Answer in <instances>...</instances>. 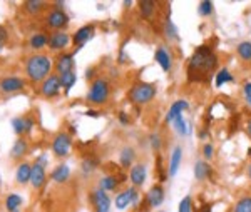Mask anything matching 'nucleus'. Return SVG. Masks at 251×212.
I'll use <instances>...</instances> for the list:
<instances>
[{
    "mask_svg": "<svg viewBox=\"0 0 251 212\" xmlns=\"http://www.w3.org/2000/svg\"><path fill=\"white\" fill-rule=\"evenodd\" d=\"M218 67V56L211 45H199L188 62V80L201 82L213 76Z\"/></svg>",
    "mask_w": 251,
    "mask_h": 212,
    "instance_id": "f257e3e1",
    "label": "nucleus"
},
{
    "mask_svg": "<svg viewBox=\"0 0 251 212\" xmlns=\"http://www.w3.org/2000/svg\"><path fill=\"white\" fill-rule=\"evenodd\" d=\"M50 70H52V60L44 54H34L25 60V74L32 82H44L50 76Z\"/></svg>",
    "mask_w": 251,
    "mask_h": 212,
    "instance_id": "f03ea898",
    "label": "nucleus"
},
{
    "mask_svg": "<svg viewBox=\"0 0 251 212\" xmlns=\"http://www.w3.org/2000/svg\"><path fill=\"white\" fill-rule=\"evenodd\" d=\"M156 85L154 84H147V82H137V84L132 85L129 89V100L136 105H144V104H149L152 99L156 97Z\"/></svg>",
    "mask_w": 251,
    "mask_h": 212,
    "instance_id": "7ed1b4c3",
    "label": "nucleus"
},
{
    "mask_svg": "<svg viewBox=\"0 0 251 212\" xmlns=\"http://www.w3.org/2000/svg\"><path fill=\"white\" fill-rule=\"evenodd\" d=\"M109 96H111V87H109L107 80H104V78H96L91 84V89H89L85 99L91 102V104H105Z\"/></svg>",
    "mask_w": 251,
    "mask_h": 212,
    "instance_id": "20e7f679",
    "label": "nucleus"
},
{
    "mask_svg": "<svg viewBox=\"0 0 251 212\" xmlns=\"http://www.w3.org/2000/svg\"><path fill=\"white\" fill-rule=\"evenodd\" d=\"M70 147H72V139L67 132H61L54 137L52 140V152L56 154L57 157H65L69 154Z\"/></svg>",
    "mask_w": 251,
    "mask_h": 212,
    "instance_id": "39448f33",
    "label": "nucleus"
},
{
    "mask_svg": "<svg viewBox=\"0 0 251 212\" xmlns=\"http://www.w3.org/2000/svg\"><path fill=\"white\" fill-rule=\"evenodd\" d=\"M61 89H62V85H61V78H59V76L50 74V76L42 82L41 94L44 97H47V99H52V97H56L61 94Z\"/></svg>",
    "mask_w": 251,
    "mask_h": 212,
    "instance_id": "423d86ee",
    "label": "nucleus"
},
{
    "mask_svg": "<svg viewBox=\"0 0 251 212\" xmlns=\"http://www.w3.org/2000/svg\"><path fill=\"white\" fill-rule=\"evenodd\" d=\"M47 25L56 30V32H59V30L65 29L69 25V15L61 9L50 10L49 15H47Z\"/></svg>",
    "mask_w": 251,
    "mask_h": 212,
    "instance_id": "0eeeda50",
    "label": "nucleus"
},
{
    "mask_svg": "<svg viewBox=\"0 0 251 212\" xmlns=\"http://www.w3.org/2000/svg\"><path fill=\"white\" fill-rule=\"evenodd\" d=\"M70 40H72V37H70L67 32L59 30V32H54L49 35V44L47 45H49L50 50H64L69 47Z\"/></svg>",
    "mask_w": 251,
    "mask_h": 212,
    "instance_id": "6e6552de",
    "label": "nucleus"
},
{
    "mask_svg": "<svg viewBox=\"0 0 251 212\" xmlns=\"http://www.w3.org/2000/svg\"><path fill=\"white\" fill-rule=\"evenodd\" d=\"M94 34H96V25H94V23H89V25H84L81 27V29H77L72 35V42L77 45V50H79L85 42L91 40Z\"/></svg>",
    "mask_w": 251,
    "mask_h": 212,
    "instance_id": "1a4fd4ad",
    "label": "nucleus"
},
{
    "mask_svg": "<svg viewBox=\"0 0 251 212\" xmlns=\"http://www.w3.org/2000/svg\"><path fill=\"white\" fill-rule=\"evenodd\" d=\"M91 202L96 212H109V207H111V199H109L107 192L103 189H97L96 192H92Z\"/></svg>",
    "mask_w": 251,
    "mask_h": 212,
    "instance_id": "9d476101",
    "label": "nucleus"
},
{
    "mask_svg": "<svg viewBox=\"0 0 251 212\" xmlns=\"http://www.w3.org/2000/svg\"><path fill=\"white\" fill-rule=\"evenodd\" d=\"M25 87V80L21 77H3L2 80H0V90H2L3 94H12V92H19V90H22Z\"/></svg>",
    "mask_w": 251,
    "mask_h": 212,
    "instance_id": "9b49d317",
    "label": "nucleus"
},
{
    "mask_svg": "<svg viewBox=\"0 0 251 212\" xmlns=\"http://www.w3.org/2000/svg\"><path fill=\"white\" fill-rule=\"evenodd\" d=\"M137 197H139V195H137L136 187H131V189H126L123 192H119V194H117V197H116V201H114V204H116V207L119 211H124L126 207L129 206V204L137 202Z\"/></svg>",
    "mask_w": 251,
    "mask_h": 212,
    "instance_id": "f8f14e48",
    "label": "nucleus"
},
{
    "mask_svg": "<svg viewBox=\"0 0 251 212\" xmlns=\"http://www.w3.org/2000/svg\"><path fill=\"white\" fill-rule=\"evenodd\" d=\"M164 187L161 186V184H156V186H152L151 189L147 191V194H146V201L149 204V207L151 209H156V207H159L161 204L164 202Z\"/></svg>",
    "mask_w": 251,
    "mask_h": 212,
    "instance_id": "ddd939ff",
    "label": "nucleus"
},
{
    "mask_svg": "<svg viewBox=\"0 0 251 212\" xmlns=\"http://www.w3.org/2000/svg\"><path fill=\"white\" fill-rule=\"evenodd\" d=\"M129 177H131V182H132V186H134V187L144 186V180H146V177H147L146 166H144V164H136V166H132Z\"/></svg>",
    "mask_w": 251,
    "mask_h": 212,
    "instance_id": "4468645a",
    "label": "nucleus"
},
{
    "mask_svg": "<svg viewBox=\"0 0 251 212\" xmlns=\"http://www.w3.org/2000/svg\"><path fill=\"white\" fill-rule=\"evenodd\" d=\"M47 175H45V169L42 166H39L37 162L32 164V174H30V184H32L34 189H41L45 184Z\"/></svg>",
    "mask_w": 251,
    "mask_h": 212,
    "instance_id": "2eb2a0df",
    "label": "nucleus"
},
{
    "mask_svg": "<svg viewBox=\"0 0 251 212\" xmlns=\"http://www.w3.org/2000/svg\"><path fill=\"white\" fill-rule=\"evenodd\" d=\"M181 160H183V149L174 147L171 152V159H169V167H167V175L169 177H174L179 171V166H181Z\"/></svg>",
    "mask_w": 251,
    "mask_h": 212,
    "instance_id": "dca6fc26",
    "label": "nucleus"
},
{
    "mask_svg": "<svg viewBox=\"0 0 251 212\" xmlns=\"http://www.w3.org/2000/svg\"><path fill=\"white\" fill-rule=\"evenodd\" d=\"M154 60L159 64V67L164 70V72H169L171 70V56L167 52L166 47H158L154 52Z\"/></svg>",
    "mask_w": 251,
    "mask_h": 212,
    "instance_id": "f3484780",
    "label": "nucleus"
},
{
    "mask_svg": "<svg viewBox=\"0 0 251 212\" xmlns=\"http://www.w3.org/2000/svg\"><path fill=\"white\" fill-rule=\"evenodd\" d=\"M56 69L59 76H61V74L74 72V56H70V54H62V56H59Z\"/></svg>",
    "mask_w": 251,
    "mask_h": 212,
    "instance_id": "a211bd4d",
    "label": "nucleus"
},
{
    "mask_svg": "<svg viewBox=\"0 0 251 212\" xmlns=\"http://www.w3.org/2000/svg\"><path fill=\"white\" fill-rule=\"evenodd\" d=\"M189 109V104H188L186 100H176L174 104L171 105V109L167 111L166 114V122H172V120L176 119V117H179V116H183V112L184 111H188Z\"/></svg>",
    "mask_w": 251,
    "mask_h": 212,
    "instance_id": "6ab92c4d",
    "label": "nucleus"
},
{
    "mask_svg": "<svg viewBox=\"0 0 251 212\" xmlns=\"http://www.w3.org/2000/svg\"><path fill=\"white\" fill-rule=\"evenodd\" d=\"M27 151H29V144H27V140L23 139V137H19L10 149V157L15 160H19L27 154Z\"/></svg>",
    "mask_w": 251,
    "mask_h": 212,
    "instance_id": "aec40b11",
    "label": "nucleus"
},
{
    "mask_svg": "<svg viewBox=\"0 0 251 212\" xmlns=\"http://www.w3.org/2000/svg\"><path fill=\"white\" fill-rule=\"evenodd\" d=\"M30 174H32V166L27 162H21L17 166V171H15V179H17L19 184H27L30 182Z\"/></svg>",
    "mask_w": 251,
    "mask_h": 212,
    "instance_id": "412c9836",
    "label": "nucleus"
},
{
    "mask_svg": "<svg viewBox=\"0 0 251 212\" xmlns=\"http://www.w3.org/2000/svg\"><path fill=\"white\" fill-rule=\"evenodd\" d=\"M69 175H70V169L69 166H65V164H61V166H57L50 172V179L56 180L59 184H64L65 180L69 179Z\"/></svg>",
    "mask_w": 251,
    "mask_h": 212,
    "instance_id": "4be33fe9",
    "label": "nucleus"
},
{
    "mask_svg": "<svg viewBox=\"0 0 251 212\" xmlns=\"http://www.w3.org/2000/svg\"><path fill=\"white\" fill-rule=\"evenodd\" d=\"M211 171H213V169L208 166V162H205V160H198V162L194 164V177L198 180L209 179Z\"/></svg>",
    "mask_w": 251,
    "mask_h": 212,
    "instance_id": "5701e85b",
    "label": "nucleus"
},
{
    "mask_svg": "<svg viewBox=\"0 0 251 212\" xmlns=\"http://www.w3.org/2000/svg\"><path fill=\"white\" fill-rule=\"evenodd\" d=\"M137 5H139L141 15H143L144 19H152V15L158 10V5H156V2H152V0H143V2H139Z\"/></svg>",
    "mask_w": 251,
    "mask_h": 212,
    "instance_id": "b1692460",
    "label": "nucleus"
},
{
    "mask_svg": "<svg viewBox=\"0 0 251 212\" xmlns=\"http://www.w3.org/2000/svg\"><path fill=\"white\" fill-rule=\"evenodd\" d=\"M121 180L116 177V175H104V177H101L99 180V189H103L105 192L109 191H114L117 186H119Z\"/></svg>",
    "mask_w": 251,
    "mask_h": 212,
    "instance_id": "393cba45",
    "label": "nucleus"
},
{
    "mask_svg": "<svg viewBox=\"0 0 251 212\" xmlns=\"http://www.w3.org/2000/svg\"><path fill=\"white\" fill-rule=\"evenodd\" d=\"M134 159H136V152H134V149H131V147H124V149H123V152H121V157H119L121 166H123L124 169H129V167H131V164L134 162Z\"/></svg>",
    "mask_w": 251,
    "mask_h": 212,
    "instance_id": "a878e982",
    "label": "nucleus"
},
{
    "mask_svg": "<svg viewBox=\"0 0 251 212\" xmlns=\"http://www.w3.org/2000/svg\"><path fill=\"white\" fill-rule=\"evenodd\" d=\"M29 44L30 47H32L34 50H41L42 47H45L47 44H49V37H47L45 34H34L32 37H30V40H29Z\"/></svg>",
    "mask_w": 251,
    "mask_h": 212,
    "instance_id": "bb28decb",
    "label": "nucleus"
},
{
    "mask_svg": "<svg viewBox=\"0 0 251 212\" xmlns=\"http://www.w3.org/2000/svg\"><path fill=\"white\" fill-rule=\"evenodd\" d=\"M59 78H61V85H62V87H64L65 94H67L69 90L74 87V84H76V82H77V76H76V72L61 74V76H59Z\"/></svg>",
    "mask_w": 251,
    "mask_h": 212,
    "instance_id": "cd10ccee",
    "label": "nucleus"
},
{
    "mask_svg": "<svg viewBox=\"0 0 251 212\" xmlns=\"http://www.w3.org/2000/svg\"><path fill=\"white\" fill-rule=\"evenodd\" d=\"M22 202H23V199L19 194H9L5 199V207L9 212H14V211H19V207L22 206Z\"/></svg>",
    "mask_w": 251,
    "mask_h": 212,
    "instance_id": "c85d7f7f",
    "label": "nucleus"
},
{
    "mask_svg": "<svg viewBox=\"0 0 251 212\" xmlns=\"http://www.w3.org/2000/svg\"><path fill=\"white\" fill-rule=\"evenodd\" d=\"M236 52L243 62H251V42H241L236 47Z\"/></svg>",
    "mask_w": 251,
    "mask_h": 212,
    "instance_id": "c756f323",
    "label": "nucleus"
},
{
    "mask_svg": "<svg viewBox=\"0 0 251 212\" xmlns=\"http://www.w3.org/2000/svg\"><path fill=\"white\" fill-rule=\"evenodd\" d=\"M23 9H25L29 15H37L44 9V2H41V0H29V2L23 3Z\"/></svg>",
    "mask_w": 251,
    "mask_h": 212,
    "instance_id": "7c9ffc66",
    "label": "nucleus"
},
{
    "mask_svg": "<svg viewBox=\"0 0 251 212\" xmlns=\"http://www.w3.org/2000/svg\"><path fill=\"white\" fill-rule=\"evenodd\" d=\"M234 77L230 74L228 69H221L219 72L216 74V78H214V84H216V87H223L225 84H228V82H233Z\"/></svg>",
    "mask_w": 251,
    "mask_h": 212,
    "instance_id": "2f4dec72",
    "label": "nucleus"
},
{
    "mask_svg": "<svg viewBox=\"0 0 251 212\" xmlns=\"http://www.w3.org/2000/svg\"><path fill=\"white\" fill-rule=\"evenodd\" d=\"M164 34H166V37L169 39V40H179L178 29H176V25L172 23V20H169V19L164 20Z\"/></svg>",
    "mask_w": 251,
    "mask_h": 212,
    "instance_id": "473e14b6",
    "label": "nucleus"
},
{
    "mask_svg": "<svg viewBox=\"0 0 251 212\" xmlns=\"http://www.w3.org/2000/svg\"><path fill=\"white\" fill-rule=\"evenodd\" d=\"M171 124H172L174 131L178 132L179 135H188V124H186V120H184V117H183V116L176 117V119L172 120Z\"/></svg>",
    "mask_w": 251,
    "mask_h": 212,
    "instance_id": "72a5a7b5",
    "label": "nucleus"
},
{
    "mask_svg": "<svg viewBox=\"0 0 251 212\" xmlns=\"http://www.w3.org/2000/svg\"><path fill=\"white\" fill-rule=\"evenodd\" d=\"M213 2H209V0H203V2H199L198 5V14L201 15V17H209L211 14H213Z\"/></svg>",
    "mask_w": 251,
    "mask_h": 212,
    "instance_id": "f704fd0d",
    "label": "nucleus"
},
{
    "mask_svg": "<svg viewBox=\"0 0 251 212\" xmlns=\"http://www.w3.org/2000/svg\"><path fill=\"white\" fill-rule=\"evenodd\" d=\"M233 212H251V197L240 199L233 207Z\"/></svg>",
    "mask_w": 251,
    "mask_h": 212,
    "instance_id": "c9c22d12",
    "label": "nucleus"
},
{
    "mask_svg": "<svg viewBox=\"0 0 251 212\" xmlns=\"http://www.w3.org/2000/svg\"><path fill=\"white\" fill-rule=\"evenodd\" d=\"M97 164H99L97 159L87 157V159H84V162H82V172H84V174H91V172H94V169L97 167Z\"/></svg>",
    "mask_w": 251,
    "mask_h": 212,
    "instance_id": "e433bc0d",
    "label": "nucleus"
},
{
    "mask_svg": "<svg viewBox=\"0 0 251 212\" xmlns=\"http://www.w3.org/2000/svg\"><path fill=\"white\" fill-rule=\"evenodd\" d=\"M10 125L14 127L15 134H19V135L25 134V129H23V119H22V117H15V119H12L10 120Z\"/></svg>",
    "mask_w": 251,
    "mask_h": 212,
    "instance_id": "4c0bfd02",
    "label": "nucleus"
},
{
    "mask_svg": "<svg viewBox=\"0 0 251 212\" xmlns=\"http://www.w3.org/2000/svg\"><path fill=\"white\" fill-rule=\"evenodd\" d=\"M178 212H193V201H191V195H186V197L179 202Z\"/></svg>",
    "mask_w": 251,
    "mask_h": 212,
    "instance_id": "58836bf2",
    "label": "nucleus"
},
{
    "mask_svg": "<svg viewBox=\"0 0 251 212\" xmlns=\"http://www.w3.org/2000/svg\"><path fill=\"white\" fill-rule=\"evenodd\" d=\"M203 157H205L206 160H211L214 157V145L213 144H205V147H203Z\"/></svg>",
    "mask_w": 251,
    "mask_h": 212,
    "instance_id": "ea45409f",
    "label": "nucleus"
},
{
    "mask_svg": "<svg viewBox=\"0 0 251 212\" xmlns=\"http://www.w3.org/2000/svg\"><path fill=\"white\" fill-rule=\"evenodd\" d=\"M149 140H151V147L154 149V151H161V147H163V139H161L159 134H152Z\"/></svg>",
    "mask_w": 251,
    "mask_h": 212,
    "instance_id": "a19ab883",
    "label": "nucleus"
},
{
    "mask_svg": "<svg viewBox=\"0 0 251 212\" xmlns=\"http://www.w3.org/2000/svg\"><path fill=\"white\" fill-rule=\"evenodd\" d=\"M22 119H23V129H25V134H30V132H32V129H34V120L30 119L29 116L22 117Z\"/></svg>",
    "mask_w": 251,
    "mask_h": 212,
    "instance_id": "79ce46f5",
    "label": "nucleus"
},
{
    "mask_svg": "<svg viewBox=\"0 0 251 212\" xmlns=\"http://www.w3.org/2000/svg\"><path fill=\"white\" fill-rule=\"evenodd\" d=\"M156 169H158V172H159L161 182L166 180V174H164V171H163V160H161V157H158V160H156Z\"/></svg>",
    "mask_w": 251,
    "mask_h": 212,
    "instance_id": "37998d69",
    "label": "nucleus"
},
{
    "mask_svg": "<svg viewBox=\"0 0 251 212\" xmlns=\"http://www.w3.org/2000/svg\"><path fill=\"white\" fill-rule=\"evenodd\" d=\"M117 119H119V122L123 124V125H129V124H131V117H129L126 112H119V116H117Z\"/></svg>",
    "mask_w": 251,
    "mask_h": 212,
    "instance_id": "c03bdc74",
    "label": "nucleus"
},
{
    "mask_svg": "<svg viewBox=\"0 0 251 212\" xmlns=\"http://www.w3.org/2000/svg\"><path fill=\"white\" fill-rule=\"evenodd\" d=\"M243 94H245L246 100H251V82H246L245 87H243Z\"/></svg>",
    "mask_w": 251,
    "mask_h": 212,
    "instance_id": "a18cd8bd",
    "label": "nucleus"
},
{
    "mask_svg": "<svg viewBox=\"0 0 251 212\" xmlns=\"http://www.w3.org/2000/svg\"><path fill=\"white\" fill-rule=\"evenodd\" d=\"M7 37H9V32H7V29L3 25H0V44H3V42L7 40Z\"/></svg>",
    "mask_w": 251,
    "mask_h": 212,
    "instance_id": "49530a36",
    "label": "nucleus"
},
{
    "mask_svg": "<svg viewBox=\"0 0 251 212\" xmlns=\"http://www.w3.org/2000/svg\"><path fill=\"white\" fill-rule=\"evenodd\" d=\"M211 209H213V206L211 204H205V206H201V207H198V211H194V212H211Z\"/></svg>",
    "mask_w": 251,
    "mask_h": 212,
    "instance_id": "de8ad7c7",
    "label": "nucleus"
},
{
    "mask_svg": "<svg viewBox=\"0 0 251 212\" xmlns=\"http://www.w3.org/2000/svg\"><path fill=\"white\" fill-rule=\"evenodd\" d=\"M35 162L39 164V166H42V167H45V164H47V157L42 154V155H39L37 157V160H35Z\"/></svg>",
    "mask_w": 251,
    "mask_h": 212,
    "instance_id": "09e8293b",
    "label": "nucleus"
},
{
    "mask_svg": "<svg viewBox=\"0 0 251 212\" xmlns=\"http://www.w3.org/2000/svg\"><path fill=\"white\" fill-rule=\"evenodd\" d=\"M85 116H89V117H99L101 112L99 111H87V112H85Z\"/></svg>",
    "mask_w": 251,
    "mask_h": 212,
    "instance_id": "8fccbe9b",
    "label": "nucleus"
},
{
    "mask_svg": "<svg viewBox=\"0 0 251 212\" xmlns=\"http://www.w3.org/2000/svg\"><path fill=\"white\" fill-rule=\"evenodd\" d=\"M246 132H248V135L251 137V120H250L248 124H246Z\"/></svg>",
    "mask_w": 251,
    "mask_h": 212,
    "instance_id": "3c124183",
    "label": "nucleus"
},
{
    "mask_svg": "<svg viewBox=\"0 0 251 212\" xmlns=\"http://www.w3.org/2000/svg\"><path fill=\"white\" fill-rule=\"evenodd\" d=\"M248 175H250V179H251V166H250V169H248Z\"/></svg>",
    "mask_w": 251,
    "mask_h": 212,
    "instance_id": "603ef678",
    "label": "nucleus"
},
{
    "mask_svg": "<svg viewBox=\"0 0 251 212\" xmlns=\"http://www.w3.org/2000/svg\"><path fill=\"white\" fill-rule=\"evenodd\" d=\"M2 47H3V44H0V50H2Z\"/></svg>",
    "mask_w": 251,
    "mask_h": 212,
    "instance_id": "864d4df0",
    "label": "nucleus"
},
{
    "mask_svg": "<svg viewBox=\"0 0 251 212\" xmlns=\"http://www.w3.org/2000/svg\"><path fill=\"white\" fill-rule=\"evenodd\" d=\"M0 186H2V179H0Z\"/></svg>",
    "mask_w": 251,
    "mask_h": 212,
    "instance_id": "5fc2aeb1",
    "label": "nucleus"
},
{
    "mask_svg": "<svg viewBox=\"0 0 251 212\" xmlns=\"http://www.w3.org/2000/svg\"><path fill=\"white\" fill-rule=\"evenodd\" d=\"M248 104H250V105H251V100H248Z\"/></svg>",
    "mask_w": 251,
    "mask_h": 212,
    "instance_id": "6e6d98bb",
    "label": "nucleus"
},
{
    "mask_svg": "<svg viewBox=\"0 0 251 212\" xmlns=\"http://www.w3.org/2000/svg\"><path fill=\"white\" fill-rule=\"evenodd\" d=\"M14 212H21V211H14Z\"/></svg>",
    "mask_w": 251,
    "mask_h": 212,
    "instance_id": "4d7b16f0",
    "label": "nucleus"
},
{
    "mask_svg": "<svg viewBox=\"0 0 251 212\" xmlns=\"http://www.w3.org/2000/svg\"><path fill=\"white\" fill-rule=\"evenodd\" d=\"M158 212H164V211H158Z\"/></svg>",
    "mask_w": 251,
    "mask_h": 212,
    "instance_id": "13d9d810",
    "label": "nucleus"
}]
</instances>
